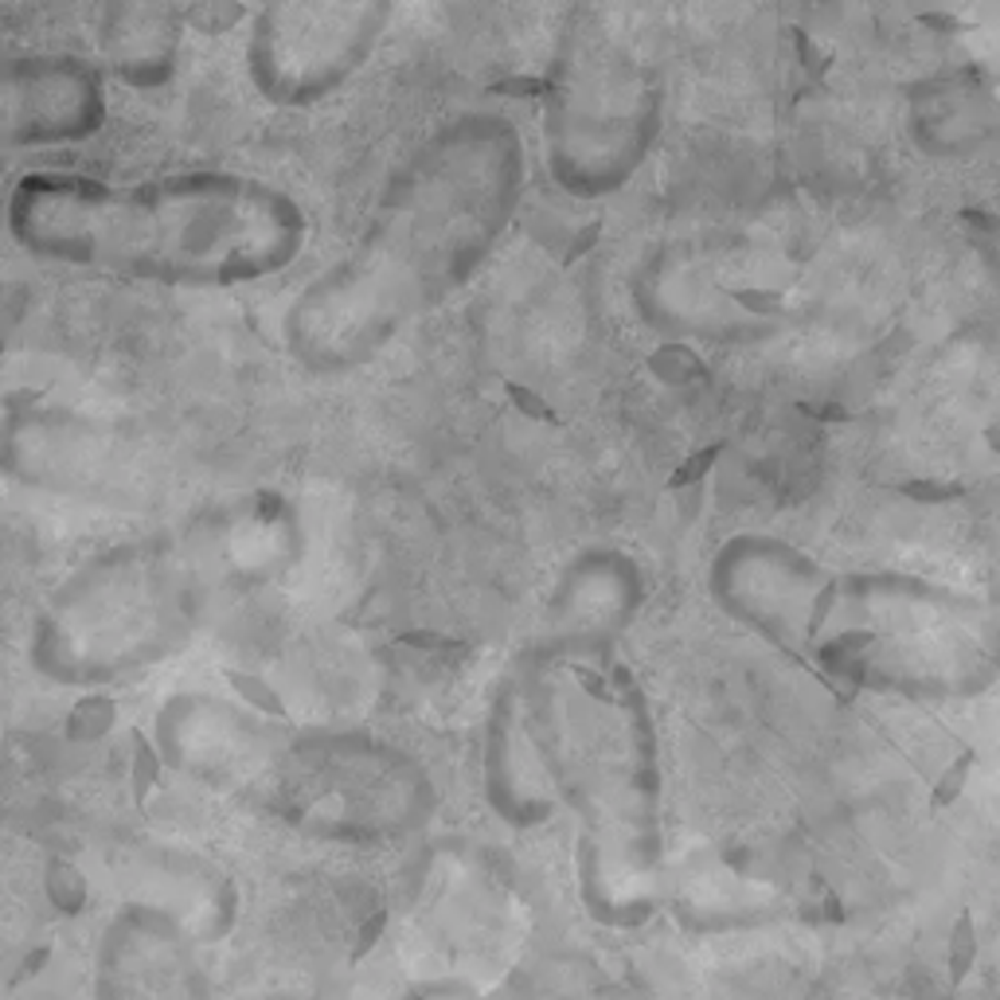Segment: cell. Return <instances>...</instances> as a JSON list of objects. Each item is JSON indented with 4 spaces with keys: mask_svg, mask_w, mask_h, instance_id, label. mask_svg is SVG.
Segmentation results:
<instances>
[{
    "mask_svg": "<svg viewBox=\"0 0 1000 1000\" xmlns=\"http://www.w3.org/2000/svg\"><path fill=\"white\" fill-rule=\"evenodd\" d=\"M527 157L512 118L469 110L422 137L387 176L368 223L281 316L286 352L313 376L371 364L446 305L509 235Z\"/></svg>",
    "mask_w": 1000,
    "mask_h": 1000,
    "instance_id": "obj_1",
    "label": "cell"
},
{
    "mask_svg": "<svg viewBox=\"0 0 1000 1000\" xmlns=\"http://www.w3.org/2000/svg\"><path fill=\"white\" fill-rule=\"evenodd\" d=\"M9 235L55 266L231 290L286 274L309 243V215L274 180L173 173L110 185L79 173H27L9 196Z\"/></svg>",
    "mask_w": 1000,
    "mask_h": 1000,
    "instance_id": "obj_2",
    "label": "cell"
},
{
    "mask_svg": "<svg viewBox=\"0 0 1000 1000\" xmlns=\"http://www.w3.org/2000/svg\"><path fill=\"white\" fill-rule=\"evenodd\" d=\"M238 540L231 520L211 516L90 555L35 614L27 665L59 688H105L168 660L251 570Z\"/></svg>",
    "mask_w": 1000,
    "mask_h": 1000,
    "instance_id": "obj_3",
    "label": "cell"
},
{
    "mask_svg": "<svg viewBox=\"0 0 1000 1000\" xmlns=\"http://www.w3.org/2000/svg\"><path fill=\"white\" fill-rule=\"evenodd\" d=\"M665 130V79L602 9H575L544 95V160L579 200L622 192Z\"/></svg>",
    "mask_w": 1000,
    "mask_h": 1000,
    "instance_id": "obj_4",
    "label": "cell"
},
{
    "mask_svg": "<svg viewBox=\"0 0 1000 1000\" xmlns=\"http://www.w3.org/2000/svg\"><path fill=\"white\" fill-rule=\"evenodd\" d=\"M391 24V4L286 0L266 4L246 32V79L270 105L301 110L333 98L364 70Z\"/></svg>",
    "mask_w": 1000,
    "mask_h": 1000,
    "instance_id": "obj_5",
    "label": "cell"
},
{
    "mask_svg": "<svg viewBox=\"0 0 1000 1000\" xmlns=\"http://www.w3.org/2000/svg\"><path fill=\"white\" fill-rule=\"evenodd\" d=\"M4 141L20 149L67 145L102 130L105 87L79 55H32L4 70Z\"/></svg>",
    "mask_w": 1000,
    "mask_h": 1000,
    "instance_id": "obj_6",
    "label": "cell"
},
{
    "mask_svg": "<svg viewBox=\"0 0 1000 1000\" xmlns=\"http://www.w3.org/2000/svg\"><path fill=\"white\" fill-rule=\"evenodd\" d=\"M637 602L641 575L633 559L622 552L598 547V552L579 555L559 575L547 633L579 641H618Z\"/></svg>",
    "mask_w": 1000,
    "mask_h": 1000,
    "instance_id": "obj_7",
    "label": "cell"
},
{
    "mask_svg": "<svg viewBox=\"0 0 1000 1000\" xmlns=\"http://www.w3.org/2000/svg\"><path fill=\"white\" fill-rule=\"evenodd\" d=\"M180 16L160 4H118L102 16L105 63L133 87H153L173 75Z\"/></svg>",
    "mask_w": 1000,
    "mask_h": 1000,
    "instance_id": "obj_8",
    "label": "cell"
},
{
    "mask_svg": "<svg viewBox=\"0 0 1000 1000\" xmlns=\"http://www.w3.org/2000/svg\"><path fill=\"white\" fill-rule=\"evenodd\" d=\"M969 766H974V751H969V755H962V763H957V766H949V770L942 774L938 801H949V798H957V793H962V786H966V774H969Z\"/></svg>",
    "mask_w": 1000,
    "mask_h": 1000,
    "instance_id": "obj_9",
    "label": "cell"
},
{
    "mask_svg": "<svg viewBox=\"0 0 1000 1000\" xmlns=\"http://www.w3.org/2000/svg\"><path fill=\"white\" fill-rule=\"evenodd\" d=\"M384 926H387V914H384V911H379L376 919H368V922H364L360 938H356V954H352V957H356V962H360V957H368L371 949H376V942L384 938Z\"/></svg>",
    "mask_w": 1000,
    "mask_h": 1000,
    "instance_id": "obj_10",
    "label": "cell"
},
{
    "mask_svg": "<svg viewBox=\"0 0 1000 1000\" xmlns=\"http://www.w3.org/2000/svg\"><path fill=\"white\" fill-rule=\"evenodd\" d=\"M44 962H47V949H35V957H27V962H24V969H20V974H16V977H12V985H20V981H24V977H27V974H35V969L44 966Z\"/></svg>",
    "mask_w": 1000,
    "mask_h": 1000,
    "instance_id": "obj_11",
    "label": "cell"
}]
</instances>
